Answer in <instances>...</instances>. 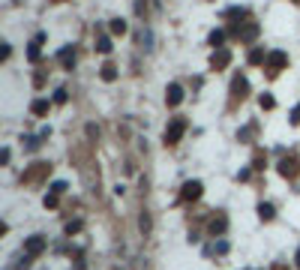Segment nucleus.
Segmentation results:
<instances>
[{
	"mask_svg": "<svg viewBox=\"0 0 300 270\" xmlns=\"http://www.w3.org/2000/svg\"><path fill=\"white\" fill-rule=\"evenodd\" d=\"M186 132V120H171V126H168V129H165V144H177L180 141V135Z\"/></svg>",
	"mask_w": 300,
	"mask_h": 270,
	"instance_id": "nucleus-1",
	"label": "nucleus"
},
{
	"mask_svg": "<svg viewBox=\"0 0 300 270\" xmlns=\"http://www.w3.org/2000/svg\"><path fill=\"white\" fill-rule=\"evenodd\" d=\"M231 33L237 36L240 42H255V36H258V24H255V21H249V24H243V27L237 24V27H234Z\"/></svg>",
	"mask_w": 300,
	"mask_h": 270,
	"instance_id": "nucleus-2",
	"label": "nucleus"
},
{
	"mask_svg": "<svg viewBox=\"0 0 300 270\" xmlns=\"http://www.w3.org/2000/svg\"><path fill=\"white\" fill-rule=\"evenodd\" d=\"M246 93H249V81H246L243 75H234V81H231V102L246 99Z\"/></svg>",
	"mask_w": 300,
	"mask_h": 270,
	"instance_id": "nucleus-3",
	"label": "nucleus"
},
{
	"mask_svg": "<svg viewBox=\"0 0 300 270\" xmlns=\"http://www.w3.org/2000/svg\"><path fill=\"white\" fill-rule=\"evenodd\" d=\"M285 63H288V54H285V51H270L264 66H267L270 72H279V69H285Z\"/></svg>",
	"mask_w": 300,
	"mask_h": 270,
	"instance_id": "nucleus-4",
	"label": "nucleus"
},
{
	"mask_svg": "<svg viewBox=\"0 0 300 270\" xmlns=\"http://www.w3.org/2000/svg\"><path fill=\"white\" fill-rule=\"evenodd\" d=\"M48 171H51V165H45V162H36V165H33V168H30L21 180H24V183H39V180H42Z\"/></svg>",
	"mask_w": 300,
	"mask_h": 270,
	"instance_id": "nucleus-5",
	"label": "nucleus"
},
{
	"mask_svg": "<svg viewBox=\"0 0 300 270\" xmlns=\"http://www.w3.org/2000/svg\"><path fill=\"white\" fill-rule=\"evenodd\" d=\"M279 174L282 177H297L300 174V162H297V156H285L279 162Z\"/></svg>",
	"mask_w": 300,
	"mask_h": 270,
	"instance_id": "nucleus-6",
	"label": "nucleus"
},
{
	"mask_svg": "<svg viewBox=\"0 0 300 270\" xmlns=\"http://www.w3.org/2000/svg\"><path fill=\"white\" fill-rule=\"evenodd\" d=\"M228 63H231V51H228V48H216L213 57H210V66H213V69H225Z\"/></svg>",
	"mask_w": 300,
	"mask_h": 270,
	"instance_id": "nucleus-7",
	"label": "nucleus"
},
{
	"mask_svg": "<svg viewBox=\"0 0 300 270\" xmlns=\"http://www.w3.org/2000/svg\"><path fill=\"white\" fill-rule=\"evenodd\" d=\"M195 198H201V183L198 180H189L180 192V201H195Z\"/></svg>",
	"mask_w": 300,
	"mask_h": 270,
	"instance_id": "nucleus-8",
	"label": "nucleus"
},
{
	"mask_svg": "<svg viewBox=\"0 0 300 270\" xmlns=\"http://www.w3.org/2000/svg\"><path fill=\"white\" fill-rule=\"evenodd\" d=\"M42 249H45V240H42V237H30V240L24 243V255L33 258V255H39Z\"/></svg>",
	"mask_w": 300,
	"mask_h": 270,
	"instance_id": "nucleus-9",
	"label": "nucleus"
},
{
	"mask_svg": "<svg viewBox=\"0 0 300 270\" xmlns=\"http://www.w3.org/2000/svg\"><path fill=\"white\" fill-rule=\"evenodd\" d=\"M165 99H168V105H180V102H183V87H180V84H171L168 93H165Z\"/></svg>",
	"mask_w": 300,
	"mask_h": 270,
	"instance_id": "nucleus-10",
	"label": "nucleus"
},
{
	"mask_svg": "<svg viewBox=\"0 0 300 270\" xmlns=\"http://www.w3.org/2000/svg\"><path fill=\"white\" fill-rule=\"evenodd\" d=\"M225 225H228V219H225L222 213H216L213 219H210V225H207V228H210V234H216V237H219V234L225 231Z\"/></svg>",
	"mask_w": 300,
	"mask_h": 270,
	"instance_id": "nucleus-11",
	"label": "nucleus"
},
{
	"mask_svg": "<svg viewBox=\"0 0 300 270\" xmlns=\"http://www.w3.org/2000/svg\"><path fill=\"white\" fill-rule=\"evenodd\" d=\"M57 60H60V63H63L66 69H72V63H75V51H72V48L66 45V48H63V51L57 54Z\"/></svg>",
	"mask_w": 300,
	"mask_h": 270,
	"instance_id": "nucleus-12",
	"label": "nucleus"
},
{
	"mask_svg": "<svg viewBox=\"0 0 300 270\" xmlns=\"http://www.w3.org/2000/svg\"><path fill=\"white\" fill-rule=\"evenodd\" d=\"M42 39H45V36L39 33V36H36V39H33V42H30V51H27V57H30V60H36V57H39V45H42Z\"/></svg>",
	"mask_w": 300,
	"mask_h": 270,
	"instance_id": "nucleus-13",
	"label": "nucleus"
},
{
	"mask_svg": "<svg viewBox=\"0 0 300 270\" xmlns=\"http://www.w3.org/2000/svg\"><path fill=\"white\" fill-rule=\"evenodd\" d=\"M249 63H267V54H264V48H252V51H249Z\"/></svg>",
	"mask_w": 300,
	"mask_h": 270,
	"instance_id": "nucleus-14",
	"label": "nucleus"
},
{
	"mask_svg": "<svg viewBox=\"0 0 300 270\" xmlns=\"http://www.w3.org/2000/svg\"><path fill=\"white\" fill-rule=\"evenodd\" d=\"M222 42H225V30H213V33H210V45H213V48H222Z\"/></svg>",
	"mask_w": 300,
	"mask_h": 270,
	"instance_id": "nucleus-15",
	"label": "nucleus"
},
{
	"mask_svg": "<svg viewBox=\"0 0 300 270\" xmlns=\"http://www.w3.org/2000/svg\"><path fill=\"white\" fill-rule=\"evenodd\" d=\"M111 33L123 36V33H126V21H123V18H114V21H111Z\"/></svg>",
	"mask_w": 300,
	"mask_h": 270,
	"instance_id": "nucleus-16",
	"label": "nucleus"
},
{
	"mask_svg": "<svg viewBox=\"0 0 300 270\" xmlns=\"http://www.w3.org/2000/svg\"><path fill=\"white\" fill-rule=\"evenodd\" d=\"M102 78H105V81H114V78H117V66L105 63V66H102Z\"/></svg>",
	"mask_w": 300,
	"mask_h": 270,
	"instance_id": "nucleus-17",
	"label": "nucleus"
},
{
	"mask_svg": "<svg viewBox=\"0 0 300 270\" xmlns=\"http://www.w3.org/2000/svg\"><path fill=\"white\" fill-rule=\"evenodd\" d=\"M96 51H102V54L111 51V39H108V36H99V39H96Z\"/></svg>",
	"mask_w": 300,
	"mask_h": 270,
	"instance_id": "nucleus-18",
	"label": "nucleus"
},
{
	"mask_svg": "<svg viewBox=\"0 0 300 270\" xmlns=\"http://www.w3.org/2000/svg\"><path fill=\"white\" fill-rule=\"evenodd\" d=\"M258 216L261 219H273V204H258Z\"/></svg>",
	"mask_w": 300,
	"mask_h": 270,
	"instance_id": "nucleus-19",
	"label": "nucleus"
},
{
	"mask_svg": "<svg viewBox=\"0 0 300 270\" xmlns=\"http://www.w3.org/2000/svg\"><path fill=\"white\" fill-rule=\"evenodd\" d=\"M33 114H48V102L36 99V102H33Z\"/></svg>",
	"mask_w": 300,
	"mask_h": 270,
	"instance_id": "nucleus-20",
	"label": "nucleus"
},
{
	"mask_svg": "<svg viewBox=\"0 0 300 270\" xmlns=\"http://www.w3.org/2000/svg\"><path fill=\"white\" fill-rule=\"evenodd\" d=\"M258 102H261V108H267V111H270V108L276 105V99H273V96H261Z\"/></svg>",
	"mask_w": 300,
	"mask_h": 270,
	"instance_id": "nucleus-21",
	"label": "nucleus"
},
{
	"mask_svg": "<svg viewBox=\"0 0 300 270\" xmlns=\"http://www.w3.org/2000/svg\"><path fill=\"white\" fill-rule=\"evenodd\" d=\"M45 207H57V192H51V195H45Z\"/></svg>",
	"mask_w": 300,
	"mask_h": 270,
	"instance_id": "nucleus-22",
	"label": "nucleus"
},
{
	"mask_svg": "<svg viewBox=\"0 0 300 270\" xmlns=\"http://www.w3.org/2000/svg\"><path fill=\"white\" fill-rule=\"evenodd\" d=\"M75 231H81V222H78V219H75V222H69V225H66V234H75Z\"/></svg>",
	"mask_w": 300,
	"mask_h": 270,
	"instance_id": "nucleus-23",
	"label": "nucleus"
},
{
	"mask_svg": "<svg viewBox=\"0 0 300 270\" xmlns=\"http://www.w3.org/2000/svg\"><path fill=\"white\" fill-rule=\"evenodd\" d=\"M264 162H267V156H264V153H255V168H264Z\"/></svg>",
	"mask_w": 300,
	"mask_h": 270,
	"instance_id": "nucleus-24",
	"label": "nucleus"
},
{
	"mask_svg": "<svg viewBox=\"0 0 300 270\" xmlns=\"http://www.w3.org/2000/svg\"><path fill=\"white\" fill-rule=\"evenodd\" d=\"M51 192H57V195H63V192H66V183H54V186H51Z\"/></svg>",
	"mask_w": 300,
	"mask_h": 270,
	"instance_id": "nucleus-25",
	"label": "nucleus"
},
{
	"mask_svg": "<svg viewBox=\"0 0 300 270\" xmlns=\"http://www.w3.org/2000/svg\"><path fill=\"white\" fill-rule=\"evenodd\" d=\"M291 123H294V126L300 123V105H297V108H294V111H291Z\"/></svg>",
	"mask_w": 300,
	"mask_h": 270,
	"instance_id": "nucleus-26",
	"label": "nucleus"
},
{
	"mask_svg": "<svg viewBox=\"0 0 300 270\" xmlns=\"http://www.w3.org/2000/svg\"><path fill=\"white\" fill-rule=\"evenodd\" d=\"M54 102H66V90H57V93H54Z\"/></svg>",
	"mask_w": 300,
	"mask_h": 270,
	"instance_id": "nucleus-27",
	"label": "nucleus"
},
{
	"mask_svg": "<svg viewBox=\"0 0 300 270\" xmlns=\"http://www.w3.org/2000/svg\"><path fill=\"white\" fill-rule=\"evenodd\" d=\"M270 270H288V264H273Z\"/></svg>",
	"mask_w": 300,
	"mask_h": 270,
	"instance_id": "nucleus-28",
	"label": "nucleus"
},
{
	"mask_svg": "<svg viewBox=\"0 0 300 270\" xmlns=\"http://www.w3.org/2000/svg\"><path fill=\"white\" fill-rule=\"evenodd\" d=\"M297 267H300V249H297Z\"/></svg>",
	"mask_w": 300,
	"mask_h": 270,
	"instance_id": "nucleus-29",
	"label": "nucleus"
},
{
	"mask_svg": "<svg viewBox=\"0 0 300 270\" xmlns=\"http://www.w3.org/2000/svg\"><path fill=\"white\" fill-rule=\"evenodd\" d=\"M294 3H300V0H294Z\"/></svg>",
	"mask_w": 300,
	"mask_h": 270,
	"instance_id": "nucleus-30",
	"label": "nucleus"
}]
</instances>
